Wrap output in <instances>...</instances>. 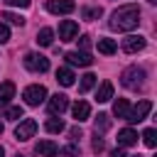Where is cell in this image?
<instances>
[{
  "label": "cell",
  "instance_id": "cell-1",
  "mask_svg": "<svg viewBox=\"0 0 157 157\" xmlns=\"http://www.w3.org/2000/svg\"><path fill=\"white\" fill-rule=\"evenodd\" d=\"M110 29L118 32H130L140 25V7L137 5H120L113 15H110Z\"/></svg>",
  "mask_w": 157,
  "mask_h": 157
},
{
  "label": "cell",
  "instance_id": "cell-2",
  "mask_svg": "<svg viewBox=\"0 0 157 157\" xmlns=\"http://www.w3.org/2000/svg\"><path fill=\"white\" fill-rule=\"evenodd\" d=\"M145 69L142 66H128L123 74H120V83L125 86V88H130V91H137V88H142V83H145Z\"/></svg>",
  "mask_w": 157,
  "mask_h": 157
},
{
  "label": "cell",
  "instance_id": "cell-3",
  "mask_svg": "<svg viewBox=\"0 0 157 157\" xmlns=\"http://www.w3.org/2000/svg\"><path fill=\"white\" fill-rule=\"evenodd\" d=\"M25 66H27L29 71H34V74H44V71L49 69V59H47L44 54L29 52V54H25Z\"/></svg>",
  "mask_w": 157,
  "mask_h": 157
},
{
  "label": "cell",
  "instance_id": "cell-4",
  "mask_svg": "<svg viewBox=\"0 0 157 157\" xmlns=\"http://www.w3.org/2000/svg\"><path fill=\"white\" fill-rule=\"evenodd\" d=\"M22 98H25L27 105H39V103H44V98H47V88L39 86V83H32V86H27V88L22 91Z\"/></svg>",
  "mask_w": 157,
  "mask_h": 157
},
{
  "label": "cell",
  "instance_id": "cell-5",
  "mask_svg": "<svg viewBox=\"0 0 157 157\" xmlns=\"http://www.w3.org/2000/svg\"><path fill=\"white\" fill-rule=\"evenodd\" d=\"M152 110V103L150 101H140L137 105H132L130 110H128V115H125V120L128 123H140V120H145L147 118V113Z\"/></svg>",
  "mask_w": 157,
  "mask_h": 157
},
{
  "label": "cell",
  "instance_id": "cell-6",
  "mask_svg": "<svg viewBox=\"0 0 157 157\" xmlns=\"http://www.w3.org/2000/svg\"><path fill=\"white\" fill-rule=\"evenodd\" d=\"M47 108H49V115H52V118H56V115H61V113L69 108V98H66L64 93H54V96L49 98Z\"/></svg>",
  "mask_w": 157,
  "mask_h": 157
},
{
  "label": "cell",
  "instance_id": "cell-7",
  "mask_svg": "<svg viewBox=\"0 0 157 157\" xmlns=\"http://www.w3.org/2000/svg\"><path fill=\"white\" fill-rule=\"evenodd\" d=\"M47 10L52 15H71L76 10L74 0H47Z\"/></svg>",
  "mask_w": 157,
  "mask_h": 157
},
{
  "label": "cell",
  "instance_id": "cell-8",
  "mask_svg": "<svg viewBox=\"0 0 157 157\" xmlns=\"http://www.w3.org/2000/svg\"><path fill=\"white\" fill-rule=\"evenodd\" d=\"M37 132V120H32V118H27V120H22L17 128H15V137L20 140V142H25V140H29L32 135Z\"/></svg>",
  "mask_w": 157,
  "mask_h": 157
},
{
  "label": "cell",
  "instance_id": "cell-9",
  "mask_svg": "<svg viewBox=\"0 0 157 157\" xmlns=\"http://www.w3.org/2000/svg\"><path fill=\"white\" fill-rule=\"evenodd\" d=\"M142 49H145V37L130 34V37L123 39V52H125V54H137V52H142Z\"/></svg>",
  "mask_w": 157,
  "mask_h": 157
},
{
  "label": "cell",
  "instance_id": "cell-10",
  "mask_svg": "<svg viewBox=\"0 0 157 157\" xmlns=\"http://www.w3.org/2000/svg\"><path fill=\"white\" fill-rule=\"evenodd\" d=\"M76 34H78V25H76L74 20H64V22L59 25V39H61V42H71Z\"/></svg>",
  "mask_w": 157,
  "mask_h": 157
},
{
  "label": "cell",
  "instance_id": "cell-11",
  "mask_svg": "<svg viewBox=\"0 0 157 157\" xmlns=\"http://www.w3.org/2000/svg\"><path fill=\"white\" fill-rule=\"evenodd\" d=\"M64 59H66L71 66H91V64H93V56H91L88 52H69Z\"/></svg>",
  "mask_w": 157,
  "mask_h": 157
},
{
  "label": "cell",
  "instance_id": "cell-12",
  "mask_svg": "<svg viewBox=\"0 0 157 157\" xmlns=\"http://www.w3.org/2000/svg\"><path fill=\"white\" fill-rule=\"evenodd\" d=\"M34 152L42 155V157H56V155H59V145L52 142V140H39V142L34 145Z\"/></svg>",
  "mask_w": 157,
  "mask_h": 157
},
{
  "label": "cell",
  "instance_id": "cell-13",
  "mask_svg": "<svg viewBox=\"0 0 157 157\" xmlns=\"http://www.w3.org/2000/svg\"><path fill=\"white\" fill-rule=\"evenodd\" d=\"M71 113H74L76 123H83V120H88V115H91V105H88L86 101H76V103L71 105Z\"/></svg>",
  "mask_w": 157,
  "mask_h": 157
},
{
  "label": "cell",
  "instance_id": "cell-14",
  "mask_svg": "<svg viewBox=\"0 0 157 157\" xmlns=\"http://www.w3.org/2000/svg\"><path fill=\"white\" fill-rule=\"evenodd\" d=\"M118 145H120V147H132V145H137V132H135L132 128H123V130L118 132Z\"/></svg>",
  "mask_w": 157,
  "mask_h": 157
},
{
  "label": "cell",
  "instance_id": "cell-15",
  "mask_svg": "<svg viewBox=\"0 0 157 157\" xmlns=\"http://www.w3.org/2000/svg\"><path fill=\"white\" fill-rule=\"evenodd\" d=\"M12 96H15V83H12V81L0 83V108H5V105L10 103Z\"/></svg>",
  "mask_w": 157,
  "mask_h": 157
},
{
  "label": "cell",
  "instance_id": "cell-16",
  "mask_svg": "<svg viewBox=\"0 0 157 157\" xmlns=\"http://www.w3.org/2000/svg\"><path fill=\"white\" fill-rule=\"evenodd\" d=\"M113 98V83L110 81H103L101 86H98V91H96V101L98 103H105V101H110Z\"/></svg>",
  "mask_w": 157,
  "mask_h": 157
},
{
  "label": "cell",
  "instance_id": "cell-17",
  "mask_svg": "<svg viewBox=\"0 0 157 157\" xmlns=\"http://www.w3.org/2000/svg\"><path fill=\"white\" fill-rule=\"evenodd\" d=\"M74 71L69 69V66H61V69H56V81L61 83V86H74Z\"/></svg>",
  "mask_w": 157,
  "mask_h": 157
},
{
  "label": "cell",
  "instance_id": "cell-18",
  "mask_svg": "<svg viewBox=\"0 0 157 157\" xmlns=\"http://www.w3.org/2000/svg\"><path fill=\"white\" fill-rule=\"evenodd\" d=\"M52 42H54V29L42 27V29L37 32V44H42V47H52Z\"/></svg>",
  "mask_w": 157,
  "mask_h": 157
},
{
  "label": "cell",
  "instance_id": "cell-19",
  "mask_svg": "<svg viewBox=\"0 0 157 157\" xmlns=\"http://www.w3.org/2000/svg\"><path fill=\"white\" fill-rule=\"evenodd\" d=\"M93 128H96V132H105L110 128V115L108 113H98V118L93 120Z\"/></svg>",
  "mask_w": 157,
  "mask_h": 157
},
{
  "label": "cell",
  "instance_id": "cell-20",
  "mask_svg": "<svg viewBox=\"0 0 157 157\" xmlns=\"http://www.w3.org/2000/svg\"><path fill=\"white\" fill-rule=\"evenodd\" d=\"M128 110H130V103H128L125 98H118V101L113 103V115H118V118H125V115H128Z\"/></svg>",
  "mask_w": 157,
  "mask_h": 157
},
{
  "label": "cell",
  "instance_id": "cell-21",
  "mask_svg": "<svg viewBox=\"0 0 157 157\" xmlns=\"http://www.w3.org/2000/svg\"><path fill=\"white\" fill-rule=\"evenodd\" d=\"M101 15H103V10H101V7H93V5L81 7V17H83V20H98Z\"/></svg>",
  "mask_w": 157,
  "mask_h": 157
},
{
  "label": "cell",
  "instance_id": "cell-22",
  "mask_svg": "<svg viewBox=\"0 0 157 157\" xmlns=\"http://www.w3.org/2000/svg\"><path fill=\"white\" fill-rule=\"evenodd\" d=\"M115 49H118V44H115L113 39H108V37L98 39V52H101V54H113Z\"/></svg>",
  "mask_w": 157,
  "mask_h": 157
},
{
  "label": "cell",
  "instance_id": "cell-23",
  "mask_svg": "<svg viewBox=\"0 0 157 157\" xmlns=\"http://www.w3.org/2000/svg\"><path fill=\"white\" fill-rule=\"evenodd\" d=\"M93 86H96V76H93V74H83V76H81V86H78V91L86 93V91H91Z\"/></svg>",
  "mask_w": 157,
  "mask_h": 157
},
{
  "label": "cell",
  "instance_id": "cell-24",
  "mask_svg": "<svg viewBox=\"0 0 157 157\" xmlns=\"http://www.w3.org/2000/svg\"><path fill=\"white\" fill-rule=\"evenodd\" d=\"M44 128H47V132H61L64 130V120L61 118H49Z\"/></svg>",
  "mask_w": 157,
  "mask_h": 157
},
{
  "label": "cell",
  "instance_id": "cell-25",
  "mask_svg": "<svg viewBox=\"0 0 157 157\" xmlns=\"http://www.w3.org/2000/svg\"><path fill=\"white\" fill-rule=\"evenodd\" d=\"M142 140H145L147 147H155V145H157V130H155V128H147V130L142 132Z\"/></svg>",
  "mask_w": 157,
  "mask_h": 157
},
{
  "label": "cell",
  "instance_id": "cell-26",
  "mask_svg": "<svg viewBox=\"0 0 157 157\" xmlns=\"http://www.w3.org/2000/svg\"><path fill=\"white\" fill-rule=\"evenodd\" d=\"M2 20H7L10 25H17V27L25 25V17L22 15H15V12H2Z\"/></svg>",
  "mask_w": 157,
  "mask_h": 157
},
{
  "label": "cell",
  "instance_id": "cell-27",
  "mask_svg": "<svg viewBox=\"0 0 157 157\" xmlns=\"http://www.w3.org/2000/svg\"><path fill=\"white\" fill-rule=\"evenodd\" d=\"M5 118H7V120H20V118H22V108H20V105H10V108L5 110Z\"/></svg>",
  "mask_w": 157,
  "mask_h": 157
},
{
  "label": "cell",
  "instance_id": "cell-28",
  "mask_svg": "<svg viewBox=\"0 0 157 157\" xmlns=\"http://www.w3.org/2000/svg\"><path fill=\"white\" fill-rule=\"evenodd\" d=\"M59 155L61 157H78V145H66L59 150Z\"/></svg>",
  "mask_w": 157,
  "mask_h": 157
},
{
  "label": "cell",
  "instance_id": "cell-29",
  "mask_svg": "<svg viewBox=\"0 0 157 157\" xmlns=\"http://www.w3.org/2000/svg\"><path fill=\"white\" fill-rule=\"evenodd\" d=\"M103 147H105V142H103V137L96 132V137H93V152H103Z\"/></svg>",
  "mask_w": 157,
  "mask_h": 157
},
{
  "label": "cell",
  "instance_id": "cell-30",
  "mask_svg": "<svg viewBox=\"0 0 157 157\" xmlns=\"http://www.w3.org/2000/svg\"><path fill=\"white\" fill-rule=\"evenodd\" d=\"M7 39H10V29H7V25L0 22V44H5Z\"/></svg>",
  "mask_w": 157,
  "mask_h": 157
},
{
  "label": "cell",
  "instance_id": "cell-31",
  "mask_svg": "<svg viewBox=\"0 0 157 157\" xmlns=\"http://www.w3.org/2000/svg\"><path fill=\"white\" fill-rule=\"evenodd\" d=\"M7 5H12V7H27L29 5V0H5Z\"/></svg>",
  "mask_w": 157,
  "mask_h": 157
},
{
  "label": "cell",
  "instance_id": "cell-32",
  "mask_svg": "<svg viewBox=\"0 0 157 157\" xmlns=\"http://www.w3.org/2000/svg\"><path fill=\"white\" fill-rule=\"evenodd\" d=\"M78 47H81V49H88V47H91V37H86V34H83V37L78 39Z\"/></svg>",
  "mask_w": 157,
  "mask_h": 157
},
{
  "label": "cell",
  "instance_id": "cell-33",
  "mask_svg": "<svg viewBox=\"0 0 157 157\" xmlns=\"http://www.w3.org/2000/svg\"><path fill=\"white\" fill-rule=\"evenodd\" d=\"M69 135H71V140H78V137H81V130H78V128H71Z\"/></svg>",
  "mask_w": 157,
  "mask_h": 157
},
{
  "label": "cell",
  "instance_id": "cell-34",
  "mask_svg": "<svg viewBox=\"0 0 157 157\" xmlns=\"http://www.w3.org/2000/svg\"><path fill=\"white\" fill-rule=\"evenodd\" d=\"M110 157H128V155H125L123 150H113V152H110Z\"/></svg>",
  "mask_w": 157,
  "mask_h": 157
},
{
  "label": "cell",
  "instance_id": "cell-35",
  "mask_svg": "<svg viewBox=\"0 0 157 157\" xmlns=\"http://www.w3.org/2000/svg\"><path fill=\"white\" fill-rule=\"evenodd\" d=\"M0 157H5V150H2V147H0Z\"/></svg>",
  "mask_w": 157,
  "mask_h": 157
},
{
  "label": "cell",
  "instance_id": "cell-36",
  "mask_svg": "<svg viewBox=\"0 0 157 157\" xmlns=\"http://www.w3.org/2000/svg\"><path fill=\"white\" fill-rule=\"evenodd\" d=\"M147 2H152V5H155V2H157V0H147Z\"/></svg>",
  "mask_w": 157,
  "mask_h": 157
},
{
  "label": "cell",
  "instance_id": "cell-37",
  "mask_svg": "<svg viewBox=\"0 0 157 157\" xmlns=\"http://www.w3.org/2000/svg\"><path fill=\"white\" fill-rule=\"evenodd\" d=\"M0 135H2V123H0Z\"/></svg>",
  "mask_w": 157,
  "mask_h": 157
}]
</instances>
